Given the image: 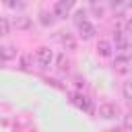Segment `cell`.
<instances>
[{"mask_svg": "<svg viewBox=\"0 0 132 132\" xmlns=\"http://www.w3.org/2000/svg\"><path fill=\"white\" fill-rule=\"evenodd\" d=\"M37 62H39L43 68L52 66V62H54V54H52V50H50V47H39V50H37Z\"/></svg>", "mask_w": 132, "mask_h": 132, "instance_id": "1", "label": "cell"}, {"mask_svg": "<svg viewBox=\"0 0 132 132\" xmlns=\"http://www.w3.org/2000/svg\"><path fill=\"white\" fill-rule=\"evenodd\" d=\"M99 116H101L103 120H111V118L118 116V107H116L113 103H101V105H99Z\"/></svg>", "mask_w": 132, "mask_h": 132, "instance_id": "2", "label": "cell"}, {"mask_svg": "<svg viewBox=\"0 0 132 132\" xmlns=\"http://www.w3.org/2000/svg\"><path fill=\"white\" fill-rule=\"evenodd\" d=\"M113 68H116V72H120V74H126V72L130 70V58H128V56H120V58H116V62H113Z\"/></svg>", "mask_w": 132, "mask_h": 132, "instance_id": "3", "label": "cell"}, {"mask_svg": "<svg viewBox=\"0 0 132 132\" xmlns=\"http://www.w3.org/2000/svg\"><path fill=\"white\" fill-rule=\"evenodd\" d=\"M78 31H80V35H82V39H91L97 31H95V27L89 23V21H85V23H80L78 25Z\"/></svg>", "mask_w": 132, "mask_h": 132, "instance_id": "4", "label": "cell"}, {"mask_svg": "<svg viewBox=\"0 0 132 132\" xmlns=\"http://www.w3.org/2000/svg\"><path fill=\"white\" fill-rule=\"evenodd\" d=\"M16 56V47L6 43V45H0V60H12Z\"/></svg>", "mask_w": 132, "mask_h": 132, "instance_id": "5", "label": "cell"}, {"mask_svg": "<svg viewBox=\"0 0 132 132\" xmlns=\"http://www.w3.org/2000/svg\"><path fill=\"white\" fill-rule=\"evenodd\" d=\"M68 10H70V8H68L62 0H58V2L54 4V16H56V19H66V16H68Z\"/></svg>", "mask_w": 132, "mask_h": 132, "instance_id": "6", "label": "cell"}, {"mask_svg": "<svg viewBox=\"0 0 132 132\" xmlns=\"http://www.w3.org/2000/svg\"><path fill=\"white\" fill-rule=\"evenodd\" d=\"M72 97V103L76 105V107H80V109H87V111H91V105H89V101L82 97V95H78V93H74V95H70Z\"/></svg>", "mask_w": 132, "mask_h": 132, "instance_id": "7", "label": "cell"}, {"mask_svg": "<svg viewBox=\"0 0 132 132\" xmlns=\"http://www.w3.org/2000/svg\"><path fill=\"white\" fill-rule=\"evenodd\" d=\"M97 52H99V56H103V58L111 56V43H109V41H105V39H101V41H99V45H97Z\"/></svg>", "mask_w": 132, "mask_h": 132, "instance_id": "8", "label": "cell"}, {"mask_svg": "<svg viewBox=\"0 0 132 132\" xmlns=\"http://www.w3.org/2000/svg\"><path fill=\"white\" fill-rule=\"evenodd\" d=\"M12 25H14L16 29H27V27H29V19H27V16H14Z\"/></svg>", "mask_w": 132, "mask_h": 132, "instance_id": "9", "label": "cell"}, {"mask_svg": "<svg viewBox=\"0 0 132 132\" xmlns=\"http://www.w3.org/2000/svg\"><path fill=\"white\" fill-rule=\"evenodd\" d=\"M31 66H33V56L31 54H25L21 58V68L23 70H31Z\"/></svg>", "mask_w": 132, "mask_h": 132, "instance_id": "10", "label": "cell"}, {"mask_svg": "<svg viewBox=\"0 0 132 132\" xmlns=\"http://www.w3.org/2000/svg\"><path fill=\"white\" fill-rule=\"evenodd\" d=\"M39 21H41V25H45V27L52 25V23H54V12H52V14H50V12H41V14H39Z\"/></svg>", "mask_w": 132, "mask_h": 132, "instance_id": "11", "label": "cell"}, {"mask_svg": "<svg viewBox=\"0 0 132 132\" xmlns=\"http://www.w3.org/2000/svg\"><path fill=\"white\" fill-rule=\"evenodd\" d=\"M85 21H87V12H85V10H76V12H74V25L78 27V25L85 23Z\"/></svg>", "mask_w": 132, "mask_h": 132, "instance_id": "12", "label": "cell"}, {"mask_svg": "<svg viewBox=\"0 0 132 132\" xmlns=\"http://www.w3.org/2000/svg\"><path fill=\"white\" fill-rule=\"evenodd\" d=\"M122 93H124V97H126V99H130V101H132V80H130V82H124Z\"/></svg>", "mask_w": 132, "mask_h": 132, "instance_id": "13", "label": "cell"}, {"mask_svg": "<svg viewBox=\"0 0 132 132\" xmlns=\"http://www.w3.org/2000/svg\"><path fill=\"white\" fill-rule=\"evenodd\" d=\"M60 41H62V43H64L66 47H70V50L74 47V39H72L70 35H60Z\"/></svg>", "mask_w": 132, "mask_h": 132, "instance_id": "14", "label": "cell"}, {"mask_svg": "<svg viewBox=\"0 0 132 132\" xmlns=\"http://www.w3.org/2000/svg\"><path fill=\"white\" fill-rule=\"evenodd\" d=\"M58 68L60 70H66L68 68V60H66V56L62 54V56H58Z\"/></svg>", "mask_w": 132, "mask_h": 132, "instance_id": "15", "label": "cell"}, {"mask_svg": "<svg viewBox=\"0 0 132 132\" xmlns=\"http://www.w3.org/2000/svg\"><path fill=\"white\" fill-rule=\"evenodd\" d=\"M8 33V21L0 16V35H6Z\"/></svg>", "mask_w": 132, "mask_h": 132, "instance_id": "16", "label": "cell"}, {"mask_svg": "<svg viewBox=\"0 0 132 132\" xmlns=\"http://www.w3.org/2000/svg\"><path fill=\"white\" fill-rule=\"evenodd\" d=\"M4 6H8V8H19V6H21V0H4Z\"/></svg>", "mask_w": 132, "mask_h": 132, "instance_id": "17", "label": "cell"}, {"mask_svg": "<svg viewBox=\"0 0 132 132\" xmlns=\"http://www.w3.org/2000/svg\"><path fill=\"white\" fill-rule=\"evenodd\" d=\"M124 126H126V128H132V113L124 118Z\"/></svg>", "mask_w": 132, "mask_h": 132, "instance_id": "18", "label": "cell"}, {"mask_svg": "<svg viewBox=\"0 0 132 132\" xmlns=\"http://www.w3.org/2000/svg\"><path fill=\"white\" fill-rule=\"evenodd\" d=\"M62 2H64V4H66V6H68V8H72V6H74V2H76V0H62Z\"/></svg>", "mask_w": 132, "mask_h": 132, "instance_id": "19", "label": "cell"}, {"mask_svg": "<svg viewBox=\"0 0 132 132\" xmlns=\"http://www.w3.org/2000/svg\"><path fill=\"white\" fill-rule=\"evenodd\" d=\"M126 31H128V33H132V19L126 23Z\"/></svg>", "mask_w": 132, "mask_h": 132, "instance_id": "20", "label": "cell"}, {"mask_svg": "<svg viewBox=\"0 0 132 132\" xmlns=\"http://www.w3.org/2000/svg\"><path fill=\"white\" fill-rule=\"evenodd\" d=\"M89 2H91V4H97V0H89Z\"/></svg>", "mask_w": 132, "mask_h": 132, "instance_id": "21", "label": "cell"}, {"mask_svg": "<svg viewBox=\"0 0 132 132\" xmlns=\"http://www.w3.org/2000/svg\"><path fill=\"white\" fill-rule=\"evenodd\" d=\"M130 8H132V2H130Z\"/></svg>", "mask_w": 132, "mask_h": 132, "instance_id": "22", "label": "cell"}]
</instances>
